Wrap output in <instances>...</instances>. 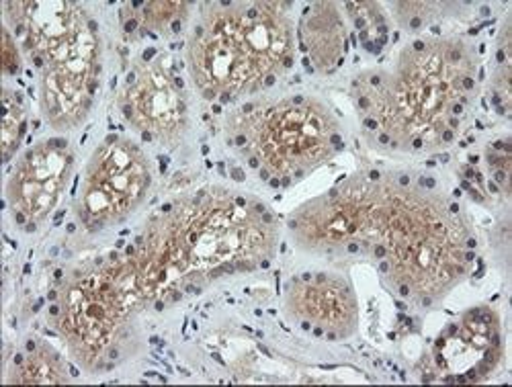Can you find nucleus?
<instances>
[{
    "label": "nucleus",
    "mask_w": 512,
    "mask_h": 387,
    "mask_svg": "<svg viewBox=\"0 0 512 387\" xmlns=\"http://www.w3.org/2000/svg\"><path fill=\"white\" fill-rule=\"evenodd\" d=\"M283 3H213L189 39V70L207 101H236L275 84L293 66Z\"/></svg>",
    "instance_id": "obj_1"
},
{
    "label": "nucleus",
    "mask_w": 512,
    "mask_h": 387,
    "mask_svg": "<svg viewBox=\"0 0 512 387\" xmlns=\"http://www.w3.org/2000/svg\"><path fill=\"white\" fill-rule=\"evenodd\" d=\"M228 144L259 158L283 187L345 148L330 109L302 95L244 105L228 119Z\"/></svg>",
    "instance_id": "obj_2"
},
{
    "label": "nucleus",
    "mask_w": 512,
    "mask_h": 387,
    "mask_svg": "<svg viewBox=\"0 0 512 387\" xmlns=\"http://www.w3.org/2000/svg\"><path fill=\"white\" fill-rule=\"evenodd\" d=\"M152 185V170L144 152L125 138L109 136L93 154L80 197L76 218L91 232L125 220Z\"/></svg>",
    "instance_id": "obj_3"
},
{
    "label": "nucleus",
    "mask_w": 512,
    "mask_h": 387,
    "mask_svg": "<svg viewBox=\"0 0 512 387\" xmlns=\"http://www.w3.org/2000/svg\"><path fill=\"white\" fill-rule=\"evenodd\" d=\"M123 117L138 127L144 140H158L170 148L187 132L185 82L160 62H140L127 76L119 99Z\"/></svg>",
    "instance_id": "obj_4"
},
{
    "label": "nucleus",
    "mask_w": 512,
    "mask_h": 387,
    "mask_svg": "<svg viewBox=\"0 0 512 387\" xmlns=\"http://www.w3.org/2000/svg\"><path fill=\"white\" fill-rule=\"evenodd\" d=\"M502 361L498 316L474 308L461 322L449 324L435 344V365L449 383H478L488 379Z\"/></svg>",
    "instance_id": "obj_5"
},
{
    "label": "nucleus",
    "mask_w": 512,
    "mask_h": 387,
    "mask_svg": "<svg viewBox=\"0 0 512 387\" xmlns=\"http://www.w3.org/2000/svg\"><path fill=\"white\" fill-rule=\"evenodd\" d=\"M74 166L68 140L52 138L33 146L17 164L7 185L13 211L25 213L29 224L44 222L66 189Z\"/></svg>",
    "instance_id": "obj_6"
},
{
    "label": "nucleus",
    "mask_w": 512,
    "mask_h": 387,
    "mask_svg": "<svg viewBox=\"0 0 512 387\" xmlns=\"http://www.w3.org/2000/svg\"><path fill=\"white\" fill-rule=\"evenodd\" d=\"M287 314L347 338L357 330V299L347 281L332 275H302L287 289Z\"/></svg>",
    "instance_id": "obj_7"
},
{
    "label": "nucleus",
    "mask_w": 512,
    "mask_h": 387,
    "mask_svg": "<svg viewBox=\"0 0 512 387\" xmlns=\"http://www.w3.org/2000/svg\"><path fill=\"white\" fill-rule=\"evenodd\" d=\"M302 50L310 54L312 64L320 72H330L343 62L349 50L347 27L334 3H316L306 11L300 25Z\"/></svg>",
    "instance_id": "obj_8"
},
{
    "label": "nucleus",
    "mask_w": 512,
    "mask_h": 387,
    "mask_svg": "<svg viewBox=\"0 0 512 387\" xmlns=\"http://www.w3.org/2000/svg\"><path fill=\"white\" fill-rule=\"evenodd\" d=\"M189 9V3H127L121 11L140 23V31L179 35L187 23Z\"/></svg>",
    "instance_id": "obj_9"
},
{
    "label": "nucleus",
    "mask_w": 512,
    "mask_h": 387,
    "mask_svg": "<svg viewBox=\"0 0 512 387\" xmlns=\"http://www.w3.org/2000/svg\"><path fill=\"white\" fill-rule=\"evenodd\" d=\"M11 377V383H66V367L60 355L48 347V344H37L25 363L19 365Z\"/></svg>",
    "instance_id": "obj_10"
},
{
    "label": "nucleus",
    "mask_w": 512,
    "mask_h": 387,
    "mask_svg": "<svg viewBox=\"0 0 512 387\" xmlns=\"http://www.w3.org/2000/svg\"><path fill=\"white\" fill-rule=\"evenodd\" d=\"M347 11L359 31L361 43L371 54H379L388 43V25L379 5L375 3H347Z\"/></svg>",
    "instance_id": "obj_11"
},
{
    "label": "nucleus",
    "mask_w": 512,
    "mask_h": 387,
    "mask_svg": "<svg viewBox=\"0 0 512 387\" xmlns=\"http://www.w3.org/2000/svg\"><path fill=\"white\" fill-rule=\"evenodd\" d=\"M5 115H3V162H9L13 154L19 150V144L25 136V113H23V99L19 93L5 89L3 97Z\"/></svg>",
    "instance_id": "obj_12"
},
{
    "label": "nucleus",
    "mask_w": 512,
    "mask_h": 387,
    "mask_svg": "<svg viewBox=\"0 0 512 387\" xmlns=\"http://www.w3.org/2000/svg\"><path fill=\"white\" fill-rule=\"evenodd\" d=\"M437 5L431 3H396L392 5V9H396V19L410 31H418L422 29L426 23H429L435 13Z\"/></svg>",
    "instance_id": "obj_13"
},
{
    "label": "nucleus",
    "mask_w": 512,
    "mask_h": 387,
    "mask_svg": "<svg viewBox=\"0 0 512 387\" xmlns=\"http://www.w3.org/2000/svg\"><path fill=\"white\" fill-rule=\"evenodd\" d=\"M5 39V48H3V70L7 76H17L21 72V52H19V43L13 37L11 29L5 27L3 31Z\"/></svg>",
    "instance_id": "obj_14"
},
{
    "label": "nucleus",
    "mask_w": 512,
    "mask_h": 387,
    "mask_svg": "<svg viewBox=\"0 0 512 387\" xmlns=\"http://www.w3.org/2000/svg\"><path fill=\"white\" fill-rule=\"evenodd\" d=\"M232 177H236V181H244V172L240 168H232Z\"/></svg>",
    "instance_id": "obj_15"
}]
</instances>
